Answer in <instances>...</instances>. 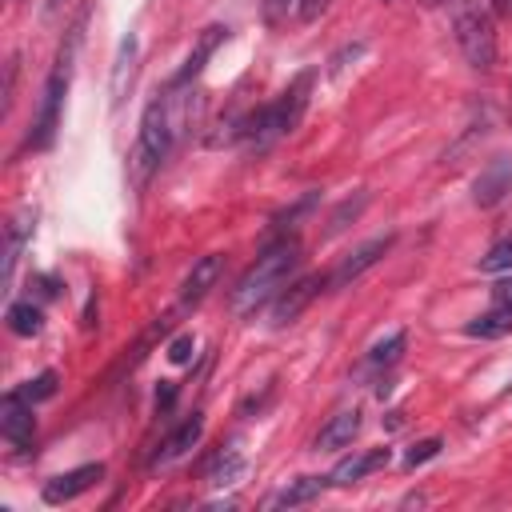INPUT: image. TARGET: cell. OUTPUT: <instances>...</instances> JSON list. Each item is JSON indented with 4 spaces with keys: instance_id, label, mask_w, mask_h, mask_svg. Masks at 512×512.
Masks as SVG:
<instances>
[{
    "instance_id": "cell-1",
    "label": "cell",
    "mask_w": 512,
    "mask_h": 512,
    "mask_svg": "<svg viewBox=\"0 0 512 512\" xmlns=\"http://www.w3.org/2000/svg\"><path fill=\"white\" fill-rule=\"evenodd\" d=\"M296 264H300V240L296 236H284V240L268 244L256 256V264L236 280V288H232V312L236 316H252L256 308H264L284 288V280L292 276Z\"/></svg>"
},
{
    "instance_id": "cell-2",
    "label": "cell",
    "mask_w": 512,
    "mask_h": 512,
    "mask_svg": "<svg viewBox=\"0 0 512 512\" xmlns=\"http://www.w3.org/2000/svg\"><path fill=\"white\" fill-rule=\"evenodd\" d=\"M172 136H176V116H172V96H156L148 100L144 116H140V132H136V144L128 152V184L136 192L148 188V180L160 172L168 148H172Z\"/></svg>"
},
{
    "instance_id": "cell-3",
    "label": "cell",
    "mask_w": 512,
    "mask_h": 512,
    "mask_svg": "<svg viewBox=\"0 0 512 512\" xmlns=\"http://www.w3.org/2000/svg\"><path fill=\"white\" fill-rule=\"evenodd\" d=\"M308 88H312V72L296 76L272 104H264V108H256L248 120H240V136H244L252 148H268L272 140L288 136V132L300 124V116H304Z\"/></svg>"
},
{
    "instance_id": "cell-4",
    "label": "cell",
    "mask_w": 512,
    "mask_h": 512,
    "mask_svg": "<svg viewBox=\"0 0 512 512\" xmlns=\"http://www.w3.org/2000/svg\"><path fill=\"white\" fill-rule=\"evenodd\" d=\"M452 32L464 52V60L480 72L496 64V32H492V12L480 0H452Z\"/></svg>"
},
{
    "instance_id": "cell-5",
    "label": "cell",
    "mask_w": 512,
    "mask_h": 512,
    "mask_svg": "<svg viewBox=\"0 0 512 512\" xmlns=\"http://www.w3.org/2000/svg\"><path fill=\"white\" fill-rule=\"evenodd\" d=\"M76 40H80V36H76ZM76 40H72V48H76ZM72 48H68V52H60V60H56V68H52L48 84H44L40 116H36V128H32V136H28V144H32V148H48V144H52V136H56V124H60V104H64V92H68Z\"/></svg>"
},
{
    "instance_id": "cell-6",
    "label": "cell",
    "mask_w": 512,
    "mask_h": 512,
    "mask_svg": "<svg viewBox=\"0 0 512 512\" xmlns=\"http://www.w3.org/2000/svg\"><path fill=\"white\" fill-rule=\"evenodd\" d=\"M0 432L8 444L16 448H28L32 436H36V416H32V400H24L20 392H8L0 400Z\"/></svg>"
},
{
    "instance_id": "cell-7",
    "label": "cell",
    "mask_w": 512,
    "mask_h": 512,
    "mask_svg": "<svg viewBox=\"0 0 512 512\" xmlns=\"http://www.w3.org/2000/svg\"><path fill=\"white\" fill-rule=\"evenodd\" d=\"M392 248V236H376V240H364L360 248H352L332 272H328V288H344V284H352L360 272H368L384 252Z\"/></svg>"
},
{
    "instance_id": "cell-8",
    "label": "cell",
    "mask_w": 512,
    "mask_h": 512,
    "mask_svg": "<svg viewBox=\"0 0 512 512\" xmlns=\"http://www.w3.org/2000/svg\"><path fill=\"white\" fill-rule=\"evenodd\" d=\"M104 480V464L96 460V464H80V468H72V472H60V476H52L48 484H44V500L48 504H68V500H76V496H84L92 484H100Z\"/></svg>"
},
{
    "instance_id": "cell-9",
    "label": "cell",
    "mask_w": 512,
    "mask_h": 512,
    "mask_svg": "<svg viewBox=\"0 0 512 512\" xmlns=\"http://www.w3.org/2000/svg\"><path fill=\"white\" fill-rule=\"evenodd\" d=\"M324 284H328V276H304V280H296L288 292H280L276 304H272V324H288V320H296V316L308 308V300H312Z\"/></svg>"
},
{
    "instance_id": "cell-10",
    "label": "cell",
    "mask_w": 512,
    "mask_h": 512,
    "mask_svg": "<svg viewBox=\"0 0 512 512\" xmlns=\"http://www.w3.org/2000/svg\"><path fill=\"white\" fill-rule=\"evenodd\" d=\"M200 432H204V416H200V412H192L176 432H168V436L160 440V448L152 452V464H172V460H180L188 448H196Z\"/></svg>"
},
{
    "instance_id": "cell-11",
    "label": "cell",
    "mask_w": 512,
    "mask_h": 512,
    "mask_svg": "<svg viewBox=\"0 0 512 512\" xmlns=\"http://www.w3.org/2000/svg\"><path fill=\"white\" fill-rule=\"evenodd\" d=\"M388 460H392V452L388 448H368V452H356V456H344L336 468H332V484H356V480H364L368 472H376V468H388Z\"/></svg>"
},
{
    "instance_id": "cell-12",
    "label": "cell",
    "mask_w": 512,
    "mask_h": 512,
    "mask_svg": "<svg viewBox=\"0 0 512 512\" xmlns=\"http://www.w3.org/2000/svg\"><path fill=\"white\" fill-rule=\"evenodd\" d=\"M220 268H224V260L220 256H200L196 264H192V272L184 276V304H200L212 288H216V280H220Z\"/></svg>"
},
{
    "instance_id": "cell-13",
    "label": "cell",
    "mask_w": 512,
    "mask_h": 512,
    "mask_svg": "<svg viewBox=\"0 0 512 512\" xmlns=\"http://www.w3.org/2000/svg\"><path fill=\"white\" fill-rule=\"evenodd\" d=\"M504 192H512V160H492L480 176H476V204H496V200H504Z\"/></svg>"
},
{
    "instance_id": "cell-14",
    "label": "cell",
    "mask_w": 512,
    "mask_h": 512,
    "mask_svg": "<svg viewBox=\"0 0 512 512\" xmlns=\"http://www.w3.org/2000/svg\"><path fill=\"white\" fill-rule=\"evenodd\" d=\"M224 32H228V28H220V24H208V28L200 32V40H196V48H192V56H188V60H184V68H180V72L172 76V84H168V88H184V84H188L192 76H200V68H204V60H208V56L216 52V44L224 40Z\"/></svg>"
},
{
    "instance_id": "cell-15",
    "label": "cell",
    "mask_w": 512,
    "mask_h": 512,
    "mask_svg": "<svg viewBox=\"0 0 512 512\" xmlns=\"http://www.w3.org/2000/svg\"><path fill=\"white\" fill-rule=\"evenodd\" d=\"M360 432V412L356 408H344L336 412L320 432H316V448H348Z\"/></svg>"
},
{
    "instance_id": "cell-16",
    "label": "cell",
    "mask_w": 512,
    "mask_h": 512,
    "mask_svg": "<svg viewBox=\"0 0 512 512\" xmlns=\"http://www.w3.org/2000/svg\"><path fill=\"white\" fill-rule=\"evenodd\" d=\"M324 492V480L320 476H300V480H292V484H284L268 504L272 508H296V504H308V500H316Z\"/></svg>"
},
{
    "instance_id": "cell-17",
    "label": "cell",
    "mask_w": 512,
    "mask_h": 512,
    "mask_svg": "<svg viewBox=\"0 0 512 512\" xmlns=\"http://www.w3.org/2000/svg\"><path fill=\"white\" fill-rule=\"evenodd\" d=\"M32 232V216H16L12 228H8V248H4V292L12 288V276H16V260L24 252V240Z\"/></svg>"
},
{
    "instance_id": "cell-18",
    "label": "cell",
    "mask_w": 512,
    "mask_h": 512,
    "mask_svg": "<svg viewBox=\"0 0 512 512\" xmlns=\"http://www.w3.org/2000/svg\"><path fill=\"white\" fill-rule=\"evenodd\" d=\"M464 332H468V336H480V340H500V336H508V332H512V312L496 304L492 312L476 316V320H472Z\"/></svg>"
},
{
    "instance_id": "cell-19",
    "label": "cell",
    "mask_w": 512,
    "mask_h": 512,
    "mask_svg": "<svg viewBox=\"0 0 512 512\" xmlns=\"http://www.w3.org/2000/svg\"><path fill=\"white\" fill-rule=\"evenodd\" d=\"M8 328L16 336H36L44 328V312L32 300H16V304H8Z\"/></svg>"
},
{
    "instance_id": "cell-20",
    "label": "cell",
    "mask_w": 512,
    "mask_h": 512,
    "mask_svg": "<svg viewBox=\"0 0 512 512\" xmlns=\"http://www.w3.org/2000/svg\"><path fill=\"white\" fill-rule=\"evenodd\" d=\"M240 476H244V460H240V452H232V448H224V452L208 464V480L220 484V488H224V484H236Z\"/></svg>"
},
{
    "instance_id": "cell-21",
    "label": "cell",
    "mask_w": 512,
    "mask_h": 512,
    "mask_svg": "<svg viewBox=\"0 0 512 512\" xmlns=\"http://www.w3.org/2000/svg\"><path fill=\"white\" fill-rule=\"evenodd\" d=\"M508 268H512V236L496 240L488 248V256L480 260V272H508Z\"/></svg>"
},
{
    "instance_id": "cell-22",
    "label": "cell",
    "mask_w": 512,
    "mask_h": 512,
    "mask_svg": "<svg viewBox=\"0 0 512 512\" xmlns=\"http://www.w3.org/2000/svg\"><path fill=\"white\" fill-rule=\"evenodd\" d=\"M400 352H404V332H392L388 340L372 344V356H368V360H372L376 368H380V364L388 368V364H396V360H400Z\"/></svg>"
},
{
    "instance_id": "cell-23",
    "label": "cell",
    "mask_w": 512,
    "mask_h": 512,
    "mask_svg": "<svg viewBox=\"0 0 512 512\" xmlns=\"http://www.w3.org/2000/svg\"><path fill=\"white\" fill-rule=\"evenodd\" d=\"M16 392H20L24 400H32V404H36V400H48V396L56 392V372H40L36 380H28V384H20Z\"/></svg>"
},
{
    "instance_id": "cell-24",
    "label": "cell",
    "mask_w": 512,
    "mask_h": 512,
    "mask_svg": "<svg viewBox=\"0 0 512 512\" xmlns=\"http://www.w3.org/2000/svg\"><path fill=\"white\" fill-rule=\"evenodd\" d=\"M292 8H300V0H264L260 4V12H264V24L268 28H280L284 20H288V12Z\"/></svg>"
},
{
    "instance_id": "cell-25",
    "label": "cell",
    "mask_w": 512,
    "mask_h": 512,
    "mask_svg": "<svg viewBox=\"0 0 512 512\" xmlns=\"http://www.w3.org/2000/svg\"><path fill=\"white\" fill-rule=\"evenodd\" d=\"M436 452H440V440H436V436H432V440H416V444L404 452V464H408V468H416V464L432 460Z\"/></svg>"
},
{
    "instance_id": "cell-26",
    "label": "cell",
    "mask_w": 512,
    "mask_h": 512,
    "mask_svg": "<svg viewBox=\"0 0 512 512\" xmlns=\"http://www.w3.org/2000/svg\"><path fill=\"white\" fill-rule=\"evenodd\" d=\"M192 352H196L192 336H176V340L168 344V360H172V364H188V360H192Z\"/></svg>"
},
{
    "instance_id": "cell-27",
    "label": "cell",
    "mask_w": 512,
    "mask_h": 512,
    "mask_svg": "<svg viewBox=\"0 0 512 512\" xmlns=\"http://www.w3.org/2000/svg\"><path fill=\"white\" fill-rule=\"evenodd\" d=\"M360 208H364V196H356V200H344V204H340V212L332 216V228H328V232H340V228H344V220H348V216H356Z\"/></svg>"
},
{
    "instance_id": "cell-28",
    "label": "cell",
    "mask_w": 512,
    "mask_h": 512,
    "mask_svg": "<svg viewBox=\"0 0 512 512\" xmlns=\"http://www.w3.org/2000/svg\"><path fill=\"white\" fill-rule=\"evenodd\" d=\"M328 8H332V0H300V20L312 24V20H320Z\"/></svg>"
},
{
    "instance_id": "cell-29",
    "label": "cell",
    "mask_w": 512,
    "mask_h": 512,
    "mask_svg": "<svg viewBox=\"0 0 512 512\" xmlns=\"http://www.w3.org/2000/svg\"><path fill=\"white\" fill-rule=\"evenodd\" d=\"M492 300H496L500 308H508V312H512V276L496 280V288H492Z\"/></svg>"
},
{
    "instance_id": "cell-30",
    "label": "cell",
    "mask_w": 512,
    "mask_h": 512,
    "mask_svg": "<svg viewBox=\"0 0 512 512\" xmlns=\"http://www.w3.org/2000/svg\"><path fill=\"white\" fill-rule=\"evenodd\" d=\"M484 4H488V12H492V16L512 20V0H484Z\"/></svg>"
},
{
    "instance_id": "cell-31",
    "label": "cell",
    "mask_w": 512,
    "mask_h": 512,
    "mask_svg": "<svg viewBox=\"0 0 512 512\" xmlns=\"http://www.w3.org/2000/svg\"><path fill=\"white\" fill-rule=\"evenodd\" d=\"M172 400H176V388H172L168 380H160V392H156V404H160V408H168Z\"/></svg>"
},
{
    "instance_id": "cell-32",
    "label": "cell",
    "mask_w": 512,
    "mask_h": 512,
    "mask_svg": "<svg viewBox=\"0 0 512 512\" xmlns=\"http://www.w3.org/2000/svg\"><path fill=\"white\" fill-rule=\"evenodd\" d=\"M48 8H60V0H48Z\"/></svg>"
},
{
    "instance_id": "cell-33",
    "label": "cell",
    "mask_w": 512,
    "mask_h": 512,
    "mask_svg": "<svg viewBox=\"0 0 512 512\" xmlns=\"http://www.w3.org/2000/svg\"><path fill=\"white\" fill-rule=\"evenodd\" d=\"M424 4H440V0H424Z\"/></svg>"
}]
</instances>
